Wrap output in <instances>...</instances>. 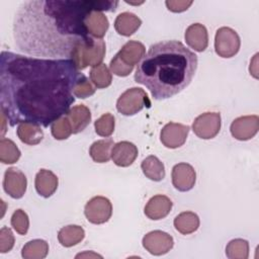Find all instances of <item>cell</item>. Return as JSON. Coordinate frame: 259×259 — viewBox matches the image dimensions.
<instances>
[{"label": "cell", "mask_w": 259, "mask_h": 259, "mask_svg": "<svg viewBox=\"0 0 259 259\" xmlns=\"http://www.w3.org/2000/svg\"><path fill=\"white\" fill-rule=\"evenodd\" d=\"M90 81L95 85L96 88H106L111 84L112 75L105 64L92 67L89 73Z\"/></svg>", "instance_id": "obj_28"}, {"label": "cell", "mask_w": 259, "mask_h": 259, "mask_svg": "<svg viewBox=\"0 0 259 259\" xmlns=\"http://www.w3.org/2000/svg\"><path fill=\"white\" fill-rule=\"evenodd\" d=\"M20 151L15 143L9 139L0 140V161L3 164H13L20 158Z\"/></svg>", "instance_id": "obj_29"}, {"label": "cell", "mask_w": 259, "mask_h": 259, "mask_svg": "<svg viewBox=\"0 0 259 259\" xmlns=\"http://www.w3.org/2000/svg\"><path fill=\"white\" fill-rule=\"evenodd\" d=\"M192 3L193 1H183V0H167L165 2L168 10L176 13L187 10L190 7V5H192Z\"/></svg>", "instance_id": "obj_36"}, {"label": "cell", "mask_w": 259, "mask_h": 259, "mask_svg": "<svg viewBox=\"0 0 259 259\" xmlns=\"http://www.w3.org/2000/svg\"><path fill=\"white\" fill-rule=\"evenodd\" d=\"M172 201L169 197L162 194H157L149 199L147 202L144 212L153 221H158L166 218L172 208Z\"/></svg>", "instance_id": "obj_16"}, {"label": "cell", "mask_w": 259, "mask_h": 259, "mask_svg": "<svg viewBox=\"0 0 259 259\" xmlns=\"http://www.w3.org/2000/svg\"><path fill=\"white\" fill-rule=\"evenodd\" d=\"M146 55L145 46L138 40H128L110 61V71L118 77L128 76L135 65L143 60Z\"/></svg>", "instance_id": "obj_4"}, {"label": "cell", "mask_w": 259, "mask_h": 259, "mask_svg": "<svg viewBox=\"0 0 259 259\" xmlns=\"http://www.w3.org/2000/svg\"><path fill=\"white\" fill-rule=\"evenodd\" d=\"M94 93H95V88L86 76H84L81 79V81L77 84V86L75 87V90H74L75 97L82 98V99L87 98V97L93 95Z\"/></svg>", "instance_id": "obj_34"}, {"label": "cell", "mask_w": 259, "mask_h": 259, "mask_svg": "<svg viewBox=\"0 0 259 259\" xmlns=\"http://www.w3.org/2000/svg\"><path fill=\"white\" fill-rule=\"evenodd\" d=\"M141 168L144 175L153 181H161L165 177L164 164L154 155L148 156L142 161Z\"/></svg>", "instance_id": "obj_24"}, {"label": "cell", "mask_w": 259, "mask_h": 259, "mask_svg": "<svg viewBox=\"0 0 259 259\" xmlns=\"http://www.w3.org/2000/svg\"><path fill=\"white\" fill-rule=\"evenodd\" d=\"M175 229L182 235L194 233L199 227V218L195 212L183 211L174 219Z\"/></svg>", "instance_id": "obj_25"}, {"label": "cell", "mask_w": 259, "mask_h": 259, "mask_svg": "<svg viewBox=\"0 0 259 259\" xmlns=\"http://www.w3.org/2000/svg\"><path fill=\"white\" fill-rule=\"evenodd\" d=\"M14 246V236L12 231L7 228L3 227L0 230V252L7 253L9 252Z\"/></svg>", "instance_id": "obj_35"}, {"label": "cell", "mask_w": 259, "mask_h": 259, "mask_svg": "<svg viewBox=\"0 0 259 259\" xmlns=\"http://www.w3.org/2000/svg\"><path fill=\"white\" fill-rule=\"evenodd\" d=\"M172 183L173 186L182 192L193 188L196 180L194 168L187 163H178L172 168Z\"/></svg>", "instance_id": "obj_14"}, {"label": "cell", "mask_w": 259, "mask_h": 259, "mask_svg": "<svg viewBox=\"0 0 259 259\" xmlns=\"http://www.w3.org/2000/svg\"><path fill=\"white\" fill-rule=\"evenodd\" d=\"M151 102L144 89L133 87L125 90L116 101V109L119 113L131 116L137 114L145 106H150Z\"/></svg>", "instance_id": "obj_6"}, {"label": "cell", "mask_w": 259, "mask_h": 259, "mask_svg": "<svg viewBox=\"0 0 259 259\" xmlns=\"http://www.w3.org/2000/svg\"><path fill=\"white\" fill-rule=\"evenodd\" d=\"M58 177L51 170L40 169L35 175V190L40 196L45 198H48L55 193L58 188Z\"/></svg>", "instance_id": "obj_18"}, {"label": "cell", "mask_w": 259, "mask_h": 259, "mask_svg": "<svg viewBox=\"0 0 259 259\" xmlns=\"http://www.w3.org/2000/svg\"><path fill=\"white\" fill-rule=\"evenodd\" d=\"M84 256H89V257H100V258H102V256H100V255H98V254H94V253H83V254H78L77 256H76V258H79V257H84Z\"/></svg>", "instance_id": "obj_37"}, {"label": "cell", "mask_w": 259, "mask_h": 259, "mask_svg": "<svg viewBox=\"0 0 259 259\" xmlns=\"http://www.w3.org/2000/svg\"><path fill=\"white\" fill-rule=\"evenodd\" d=\"M49 253V244L45 240L35 239L27 242L22 250L21 256L24 259H42Z\"/></svg>", "instance_id": "obj_27"}, {"label": "cell", "mask_w": 259, "mask_h": 259, "mask_svg": "<svg viewBox=\"0 0 259 259\" xmlns=\"http://www.w3.org/2000/svg\"><path fill=\"white\" fill-rule=\"evenodd\" d=\"M185 41L196 52H203L208 45V34L204 25L201 23L190 24L185 30Z\"/></svg>", "instance_id": "obj_17"}, {"label": "cell", "mask_w": 259, "mask_h": 259, "mask_svg": "<svg viewBox=\"0 0 259 259\" xmlns=\"http://www.w3.org/2000/svg\"><path fill=\"white\" fill-rule=\"evenodd\" d=\"M241 46L240 36L231 27H220L214 36V51L222 58H232L238 54Z\"/></svg>", "instance_id": "obj_7"}, {"label": "cell", "mask_w": 259, "mask_h": 259, "mask_svg": "<svg viewBox=\"0 0 259 259\" xmlns=\"http://www.w3.org/2000/svg\"><path fill=\"white\" fill-rule=\"evenodd\" d=\"M66 115L71 122L73 134L81 133L87 127V125L91 121V112L89 108L84 104H78L73 106L72 108H70Z\"/></svg>", "instance_id": "obj_20"}, {"label": "cell", "mask_w": 259, "mask_h": 259, "mask_svg": "<svg viewBox=\"0 0 259 259\" xmlns=\"http://www.w3.org/2000/svg\"><path fill=\"white\" fill-rule=\"evenodd\" d=\"M142 20L132 12H122L118 14L114 20V28L116 32L123 36L134 34L141 26Z\"/></svg>", "instance_id": "obj_21"}, {"label": "cell", "mask_w": 259, "mask_h": 259, "mask_svg": "<svg viewBox=\"0 0 259 259\" xmlns=\"http://www.w3.org/2000/svg\"><path fill=\"white\" fill-rule=\"evenodd\" d=\"M51 132L56 140H66L73 134L71 122L67 115H63L52 123Z\"/></svg>", "instance_id": "obj_32"}, {"label": "cell", "mask_w": 259, "mask_h": 259, "mask_svg": "<svg viewBox=\"0 0 259 259\" xmlns=\"http://www.w3.org/2000/svg\"><path fill=\"white\" fill-rule=\"evenodd\" d=\"M105 42L103 39L91 38L80 45L73 53L71 60L75 63L77 69L84 70L88 66L95 67L101 64L105 56Z\"/></svg>", "instance_id": "obj_5"}, {"label": "cell", "mask_w": 259, "mask_h": 259, "mask_svg": "<svg viewBox=\"0 0 259 259\" xmlns=\"http://www.w3.org/2000/svg\"><path fill=\"white\" fill-rule=\"evenodd\" d=\"M143 247L152 255L161 256L168 253L174 245L172 236L163 231H152L143 238Z\"/></svg>", "instance_id": "obj_10"}, {"label": "cell", "mask_w": 259, "mask_h": 259, "mask_svg": "<svg viewBox=\"0 0 259 259\" xmlns=\"http://www.w3.org/2000/svg\"><path fill=\"white\" fill-rule=\"evenodd\" d=\"M114 125H115L114 116L111 113L106 112L102 114L98 119L95 120L94 122L95 133L100 137L107 138L113 134Z\"/></svg>", "instance_id": "obj_31"}, {"label": "cell", "mask_w": 259, "mask_h": 259, "mask_svg": "<svg viewBox=\"0 0 259 259\" xmlns=\"http://www.w3.org/2000/svg\"><path fill=\"white\" fill-rule=\"evenodd\" d=\"M85 237L82 227L77 225H69L63 227L58 233V240L64 247H72L79 244Z\"/></svg>", "instance_id": "obj_23"}, {"label": "cell", "mask_w": 259, "mask_h": 259, "mask_svg": "<svg viewBox=\"0 0 259 259\" xmlns=\"http://www.w3.org/2000/svg\"><path fill=\"white\" fill-rule=\"evenodd\" d=\"M11 226L19 235H25L29 228L27 213L23 209H16L11 217Z\"/></svg>", "instance_id": "obj_33"}, {"label": "cell", "mask_w": 259, "mask_h": 259, "mask_svg": "<svg viewBox=\"0 0 259 259\" xmlns=\"http://www.w3.org/2000/svg\"><path fill=\"white\" fill-rule=\"evenodd\" d=\"M221 130V114L219 112H204L198 115L193 123L192 131L200 139L214 138Z\"/></svg>", "instance_id": "obj_9"}, {"label": "cell", "mask_w": 259, "mask_h": 259, "mask_svg": "<svg viewBox=\"0 0 259 259\" xmlns=\"http://www.w3.org/2000/svg\"><path fill=\"white\" fill-rule=\"evenodd\" d=\"M138 157V148L135 144L121 141L115 144L111 150V159L116 166L128 167Z\"/></svg>", "instance_id": "obj_15"}, {"label": "cell", "mask_w": 259, "mask_h": 259, "mask_svg": "<svg viewBox=\"0 0 259 259\" xmlns=\"http://www.w3.org/2000/svg\"><path fill=\"white\" fill-rule=\"evenodd\" d=\"M85 25L90 36L102 39L109 27V22L102 11H92L87 15Z\"/></svg>", "instance_id": "obj_19"}, {"label": "cell", "mask_w": 259, "mask_h": 259, "mask_svg": "<svg viewBox=\"0 0 259 259\" xmlns=\"http://www.w3.org/2000/svg\"><path fill=\"white\" fill-rule=\"evenodd\" d=\"M27 186V180L22 171L15 167L8 168L4 173L3 188L4 191L12 198H21Z\"/></svg>", "instance_id": "obj_12"}, {"label": "cell", "mask_w": 259, "mask_h": 259, "mask_svg": "<svg viewBox=\"0 0 259 259\" xmlns=\"http://www.w3.org/2000/svg\"><path fill=\"white\" fill-rule=\"evenodd\" d=\"M189 130L190 128L188 125L176 122H168L161 130L160 140L166 148H179L185 143Z\"/></svg>", "instance_id": "obj_11"}, {"label": "cell", "mask_w": 259, "mask_h": 259, "mask_svg": "<svg viewBox=\"0 0 259 259\" xmlns=\"http://www.w3.org/2000/svg\"><path fill=\"white\" fill-rule=\"evenodd\" d=\"M84 76L71 59H36L2 51L1 113L11 126L28 122L47 127L70 110L75 87Z\"/></svg>", "instance_id": "obj_1"}, {"label": "cell", "mask_w": 259, "mask_h": 259, "mask_svg": "<svg viewBox=\"0 0 259 259\" xmlns=\"http://www.w3.org/2000/svg\"><path fill=\"white\" fill-rule=\"evenodd\" d=\"M115 0H28L13 19V38L22 53L71 59L74 51L93 38L85 25L92 11H115Z\"/></svg>", "instance_id": "obj_2"}, {"label": "cell", "mask_w": 259, "mask_h": 259, "mask_svg": "<svg viewBox=\"0 0 259 259\" xmlns=\"http://www.w3.org/2000/svg\"><path fill=\"white\" fill-rule=\"evenodd\" d=\"M197 63V56L182 42L159 41L150 47L139 63L135 81L146 86L154 99H167L190 84Z\"/></svg>", "instance_id": "obj_3"}, {"label": "cell", "mask_w": 259, "mask_h": 259, "mask_svg": "<svg viewBox=\"0 0 259 259\" xmlns=\"http://www.w3.org/2000/svg\"><path fill=\"white\" fill-rule=\"evenodd\" d=\"M114 146L111 138L94 142L89 149V155L96 163H106L111 158V150Z\"/></svg>", "instance_id": "obj_26"}, {"label": "cell", "mask_w": 259, "mask_h": 259, "mask_svg": "<svg viewBox=\"0 0 259 259\" xmlns=\"http://www.w3.org/2000/svg\"><path fill=\"white\" fill-rule=\"evenodd\" d=\"M17 137L26 145H37L44 139V132L39 125L33 123H19L17 126Z\"/></svg>", "instance_id": "obj_22"}, {"label": "cell", "mask_w": 259, "mask_h": 259, "mask_svg": "<svg viewBox=\"0 0 259 259\" xmlns=\"http://www.w3.org/2000/svg\"><path fill=\"white\" fill-rule=\"evenodd\" d=\"M84 213L91 224H104L112 214L111 202L104 196H94L87 201L84 207Z\"/></svg>", "instance_id": "obj_8"}, {"label": "cell", "mask_w": 259, "mask_h": 259, "mask_svg": "<svg viewBox=\"0 0 259 259\" xmlns=\"http://www.w3.org/2000/svg\"><path fill=\"white\" fill-rule=\"evenodd\" d=\"M226 255L230 259H247L249 257V243L243 239H234L226 247Z\"/></svg>", "instance_id": "obj_30"}, {"label": "cell", "mask_w": 259, "mask_h": 259, "mask_svg": "<svg viewBox=\"0 0 259 259\" xmlns=\"http://www.w3.org/2000/svg\"><path fill=\"white\" fill-rule=\"evenodd\" d=\"M259 130L258 115H245L235 118L230 126L232 136L239 141L252 139Z\"/></svg>", "instance_id": "obj_13"}]
</instances>
